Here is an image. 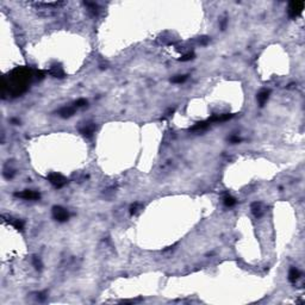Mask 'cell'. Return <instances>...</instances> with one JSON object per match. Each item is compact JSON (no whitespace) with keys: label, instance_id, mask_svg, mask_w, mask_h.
Instances as JSON below:
<instances>
[{"label":"cell","instance_id":"cell-1","mask_svg":"<svg viewBox=\"0 0 305 305\" xmlns=\"http://www.w3.org/2000/svg\"><path fill=\"white\" fill-rule=\"evenodd\" d=\"M48 180L50 181V184L56 187V188H61L67 184V179L60 173H51L48 175Z\"/></svg>","mask_w":305,"mask_h":305},{"label":"cell","instance_id":"cell-2","mask_svg":"<svg viewBox=\"0 0 305 305\" xmlns=\"http://www.w3.org/2000/svg\"><path fill=\"white\" fill-rule=\"evenodd\" d=\"M304 10V3L303 1H292L288 5V14L291 18L298 17Z\"/></svg>","mask_w":305,"mask_h":305},{"label":"cell","instance_id":"cell-3","mask_svg":"<svg viewBox=\"0 0 305 305\" xmlns=\"http://www.w3.org/2000/svg\"><path fill=\"white\" fill-rule=\"evenodd\" d=\"M53 217L59 222H66L69 218V213L67 212L66 209L61 206H54L53 208Z\"/></svg>","mask_w":305,"mask_h":305},{"label":"cell","instance_id":"cell-4","mask_svg":"<svg viewBox=\"0 0 305 305\" xmlns=\"http://www.w3.org/2000/svg\"><path fill=\"white\" fill-rule=\"evenodd\" d=\"M16 197L22 198V199H25V200H36L39 198V193H37L35 191H30V190H25L23 192H18L14 194Z\"/></svg>","mask_w":305,"mask_h":305},{"label":"cell","instance_id":"cell-5","mask_svg":"<svg viewBox=\"0 0 305 305\" xmlns=\"http://www.w3.org/2000/svg\"><path fill=\"white\" fill-rule=\"evenodd\" d=\"M94 129H96V126L93 125V124H86L84 128L80 129V132H81L84 136L91 137V136L93 135V132H94Z\"/></svg>","mask_w":305,"mask_h":305},{"label":"cell","instance_id":"cell-6","mask_svg":"<svg viewBox=\"0 0 305 305\" xmlns=\"http://www.w3.org/2000/svg\"><path fill=\"white\" fill-rule=\"evenodd\" d=\"M74 112H75V108L66 106V108H61L60 111H59V114H60L61 117H63V118H67V117H71V116H73V114H74Z\"/></svg>","mask_w":305,"mask_h":305},{"label":"cell","instance_id":"cell-7","mask_svg":"<svg viewBox=\"0 0 305 305\" xmlns=\"http://www.w3.org/2000/svg\"><path fill=\"white\" fill-rule=\"evenodd\" d=\"M299 276H300V272L296 267H292V268L290 269V272H288V280L291 281V282H296L299 279Z\"/></svg>","mask_w":305,"mask_h":305},{"label":"cell","instance_id":"cell-8","mask_svg":"<svg viewBox=\"0 0 305 305\" xmlns=\"http://www.w3.org/2000/svg\"><path fill=\"white\" fill-rule=\"evenodd\" d=\"M268 96H269V92L266 90L261 91V92L257 94V102H259V104H260V106H263V105H265V103L267 102V99H268Z\"/></svg>","mask_w":305,"mask_h":305},{"label":"cell","instance_id":"cell-9","mask_svg":"<svg viewBox=\"0 0 305 305\" xmlns=\"http://www.w3.org/2000/svg\"><path fill=\"white\" fill-rule=\"evenodd\" d=\"M210 122L209 120H205V122H199V123H197L196 125H193L191 128L192 131H199V130H204V129H206L208 126H209Z\"/></svg>","mask_w":305,"mask_h":305},{"label":"cell","instance_id":"cell-10","mask_svg":"<svg viewBox=\"0 0 305 305\" xmlns=\"http://www.w3.org/2000/svg\"><path fill=\"white\" fill-rule=\"evenodd\" d=\"M50 74H53V75L56 76V78H62V76L65 75V74H63V71H62V68H61V67H57V66H55L51 68Z\"/></svg>","mask_w":305,"mask_h":305},{"label":"cell","instance_id":"cell-11","mask_svg":"<svg viewBox=\"0 0 305 305\" xmlns=\"http://www.w3.org/2000/svg\"><path fill=\"white\" fill-rule=\"evenodd\" d=\"M223 202H224V205H225V206H228V208H231V206H234V205L236 204V199L228 194V196H225V197H224Z\"/></svg>","mask_w":305,"mask_h":305},{"label":"cell","instance_id":"cell-12","mask_svg":"<svg viewBox=\"0 0 305 305\" xmlns=\"http://www.w3.org/2000/svg\"><path fill=\"white\" fill-rule=\"evenodd\" d=\"M8 222H10L17 230H23V229H24V222L20 221V219H13V218H11V221H8Z\"/></svg>","mask_w":305,"mask_h":305},{"label":"cell","instance_id":"cell-13","mask_svg":"<svg viewBox=\"0 0 305 305\" xmlns=\"http://www.w3.org/2000/svg\"><path fill=\"white\" fill-rule=\"evenodd\" d=\"M251 212L255 216L261 215V204L260 203H253L251 204Z\"/></svg>","mask_w":305,"mask_h":305},{"label":"cell","instance_id":"cell-14","mask_svg":"<svg viewBox=\"0 0 305 305\" xmlns=\"http://www.w3.org/2000/svg\"><path fill=\"white\" fill-rule=\"evenodd\" d=\"M186 79H187V75H178V76H174L172 79V82H174V84H181V82L185 81Z\"/></svg>","mask_w":305,"mask_h":305},{"label":"cell","instance_id":"cell-15","mask_svg":"<svg viewBox=\"0 0 305 305\" xmlns=\"http://www.w3.org/2000/svg\"><path fill=\"white\" fill-rule=\"evenodd\" d=\"M34 266L36 267V269H41L42 268V262H41V260L38 259V257H34Z\"/></svg>","mask_w":305,"mask_h":305},{"label":"cell","instance_id":"cell-16","mask_svg":"<svg viewBox=\"0 0 305 305\" xmlns=\"http://www.w3.org/2000/svg\"><path fill=\"white\" fill-rule=\"evenodd\" d=\"M87 105V102L85 99H79L78 102L75 103V108H82V106H86Z\"/></svg>","mask_w":305,"mask_h":305},{"label":"cell","instance_id":"cell-17","mask_svg":"<svg viewBox=\"0 0 305 305\" xmlns=\"http://www.w3.org/2000/svg\"><path fill=\"white\" fill-rule=\"evenodd\" d=\"M192 59H194V54H193V53H192V54H186L185 56H182L180 60L185 62V61H190V60H192Z\"/></svg>","mask_w":305,"mask_h":305},{"label":"cell","instance_id":"cell-18","mask_svg":"<svg viewBox=\"0 0 305 305\" xmlns=\"http://www.w3.org/2000/svg\"><path fill=\"white\" fill-rule=\"evenodd\" d=\"M137 210H138V204L135 203L134 205H131V208H130V213H131V215L136 213V212H137Z\"/></svg>","mask_w":305,"mask_h":305}]
</instances>
